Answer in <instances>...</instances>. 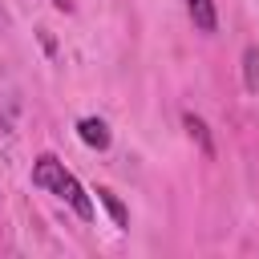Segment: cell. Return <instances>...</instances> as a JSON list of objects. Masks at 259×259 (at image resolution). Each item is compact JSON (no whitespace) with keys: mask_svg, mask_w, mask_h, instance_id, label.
Instances as JSON below:
<instances>
[{"mask_svg":"<svg viewBox=\"0 0 259 259\" xmlns=\"http://www.w3.org/2000/svg\"><path fill=\"white\" fill-rule=\"evenodd\" d=\"M32 186L61 194V198L81 214V219H93V202H89V194H85V190H81V182L65 170V162H57L53 154H40V158H36V166H32Z\"/></svg>","mask_w":259,"mask_h":259,"instance_id":"1","label":"cell"},{"mask_svg":"<svg viewBox=\"0 0 259 259\" xmlns=\"http://www.w3.org/2000/svg\"><path fill=\"white\" fill-rule=\"evenodd\" d=\"M77 138L89 146V150H105L109 146V125L101 117H81L77 121Z\"/></svg>","mask_w":259,"mask_h":259,"instance_id":"2","label":"cell"},{"mask_svg":"<svg viewBox=\"0 0 259 259\" xmlns=\"http://www.w3.org/2000/svg\"><path fill=\"white\" fill-rule=\"evenodd\" d=\"M186 12L194 20L198 32H214L219 28V12H214V0H186Z\"/></svg>","mask_w":259,"mask_h":259,"instance_id":"3","label":"cell"},{"mask_svg":"<svg viewBox=\"0 0 259 259\" xmlns=\"http://www.w3.org/2000/svg\"><path fill=\"white\" fill-rule=\"evenodd\" d=\"M182 125H186V134L198 142V150H202V158H214V138H210V130H206V121L198 117V113H182Z\"/></svg>","mask_w":259,"mask_h":259,"instance_id":"4","label":"cell"},{"mask_svg":"<svg viewBox=\"0 0 259 259\" xmlns=\"http://www.w3.org/2000/svg\"><path fill=\"white\" fill-rule=\"evenodd\" d=\"M243 85L247 93H259V45H247L243 53Z\"/></svg>","mask_w":259,"mask_h":259,"instance_id":"5","label":"cell"},{"mask_svg":"<svg viewBox=\"0 0 259 259\" xmlns=\"http://www.w3.org/2000/svg\"><path fill=\"white\" fill-rule=\"evenodd\" d=\"M97 198H101V206L113 214V223H117V227H125V223H130V214H125V206L117 202V194H113V190H97Z\"/></svg>","mask_w":259,"mask_h":259,"instance_id":"6","label":"cell"},{"mask_svg":"<svg viewBox=\"0 0 259 259\" xmlns=\"http://www.w3.org/2000/svg\"><path fill=\"white\" fill-rule=\"evenodd\" d=\"M53 4H57L61 12H69V8H73V0H53Z\"/></svg>","mask_w":259,"mask_h":259,"instance_id":"7","label":"cell"}]
</instances>
